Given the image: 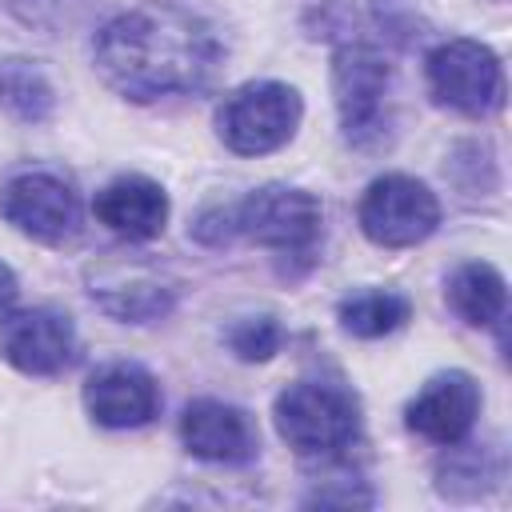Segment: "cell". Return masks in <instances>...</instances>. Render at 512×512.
<instances>
[{"instance_id": "obj_1", "label": "cell", "mask_w": 512, "mask_h": 512, "mask_svg": "<svg viewBox=\"0 0 512 512\" xmlns=\"http://www.w3.org/2000/svg\"><path fill=\"white\" fill-rule=\"evenodd\" d=\"M92 56L108 88L148 104L200 92L220 68V40L196 12L152 0L108 20L96 32Z\"/></svg>"}, {"instance_id": "obj_2", "label": "cell", "mask_w": 512, "mask_h": 512, "mask_svg": "<svg viewBox=\"0 0 512 512\" xmlns=\"http://www.w3.org/2000/svg\"><path fill=\"white\" fill-rule=\"evenodd\" d=\"M272 420L280 440L300 456H336L360 432V404L348 388L324 380L288 384L276 404Z\"/></svg>"}, {"instance_id": "obj_3", "label": "cell", "mask_w": 512, "mask_h": 512, "mask_svg": "<svg viewBox=\"0 0 512 512\" xmlns=\"http://www.w3.org/2000/svg\"><path fill=\"white\" fill-rule=\"evenodd\" d=\"M300 116H304V100L292 84L252 80L220 104L216 128L236 156H264L284 148L296 136Z\"/></svg>"}, {"instance_id": "obj_4", "label": "cell", "mask_w": 512, "mask_h": 512, "mask_svg": "<svg viewBox=\"0 0 512 512\" xmlns=\"http://www.w3.org/2000/svg\"><path fill=\"white\" fill-rule=\"evenodd\" d=\"M428 88L436 104L464 116H492L504 104V64L500 56L468 36L444 40L428 52Z\"/></svg>"}, {"instance_id": "obj_5", "label": "cell", "mask_w": 512, "mask_h": 512, "mask_svg": "<svg viewBox=\"0 0 512 512\" xmlns=\"http://www.w3.org/2000/svg\"><path fill=\"white\" fill-rule=\"evenodd\" d=\"M356 220H360V232L372 244L412 248V244H420L436 232L440 200L432 196V188L424 180L404 176V172H388V176H380L364 188Z\"/></svg>"}, {"instance_id": "obj_6", "label": "cell", "mask_w": 512, "mask_h": 512, "mask_svg": "<svg viewBox=\"0 0 512 512\" xmlns=\"http://www.w3.org/2000/svg\"><path fill=\"white\" fill-rule=\"evenodd\" d=\"M236 232H244L248 240L276 248V252H292V256H308L320 240V224H324V208L312 192L304 188H288V184H264L256 192H248L236 208H232Z\"/></svg>"}, {"instance_id": "obj_7", "label": "cell", "mask_w": 512, "mask_h": 512, "mask_svg": "<svg viewBox=\"0 0 512 512\" xmlns=\"http://www.w3.org/2000/svg\"><path fill=\"white\" fill-rule=\"evenodd\" d=\"M392 84V64L372 44H340L332 56V100L340 128L352 144H368L384 132V96Z\"/></svg>"}, {"instance_id": "obj_8", "label": "cell", "mask_w": 512, "mask_h": 512, "mask_svg": "<svg viewBox=\"0 0 512 512\" xmlns=\"http://www.w3.org/2000/svg\"><path fill=\"white\" fill-rule=\"evenodd\" d=\"M4 220L40 240V244H68L80 232V200L76 192L52 172H20L0 188Z\"/></svg>"}, {"instance_id": "obj_9", "label": "cell", "mask_w": 512, "mask_h": 512, "mask_svg": "<svg viewBox=\"0 0 512 512\" xmlns=\"http://www.w3.org/2000/svg\"><path fill=\"white\" fill-rule=\"evenodd\" d=\"M0 356L24 376H56L76 356V332L64 312L24 308L0 324Z\"/></svg>"}, {"instance_id": "obj_10", "label": "cell", "mask_w": 512, "mask_h": 512, "mask_svg": "<svg viewBox=\"0 0 512 512\" xmlns=\"http://www.w3.org/2000/svg\"><path fill=\"white\" fill-rule=\"evenodd\" d=\"M180 440L208 464H248L260 456V432L252 416L228 400H192L180 412Z\"/></svg>"}, {"instance_id": "obj_11", "label": "cell", "mask_w": 512, "mask_h": 512, "mask_svg": "<svg viewBox=\"0 0 512 512\" xmlns=\"http://www.w3.org/2000/svg\"><path fill=\"white\" fill-rule=\"evenodd\" d=\"M480 416V384L452 368L436 372L404 408V424L432 444H460Z\"/></svg>"}, {"instance_id": "obj_12", "label": "cell", "mask_w": 512, "mask_h": 512, "mask_svg": "<svg viewBox=\"0 0 512 512\" xmlns=\"http://www.w3.org/2000/svg\"><path fill=\"white\" fill-rule=\"evenodd\" d=\"M84 408L100 428H140L160 412V384L148 368L112 360L84 380Z\"/></svg>"}, {"instance_id": "obj_13", "label": "cell", "mask_w": 512, "mask_h": 512, "mask_svg": "<svg viewBox=\"0 0 512 512\" xmlns=\"http://www.w3.org/2000/svg\"><path fill=\"white\" fill-rule=\"evenodd\" d=\"M92 212L108 232H116V236H124L132 244H144V240H156L164 232L168 196H164V188L156 180H148L140 172H128V176L108 180L96 192Z\"/></svg>"}, {"instance_id": "obj_14", "label": "cell", "mask_w": 512, "mask_h": 512, "mask_svg": "<svg viewBox=\"0 0 512 512\" xmlns=\"http://www.w3.org/2000/svg\"><path fill=\"white\" fill-rule=\"evenodd\" d=\"M92 300L116 316V320H132V324H144V320H160L172 312V300H176V288L164 284L160 276L144 272V268H108L100 276H92Z\"/></svg>"}, {"instance_id": "obj_15", "label": "cell", "mask_w": 512, "mask_h": 512, "mask_svg": "<svg viewBox=\"0 0 512 512\" xmlns=\"http://www.w3.org/2000/svg\"><path fill=\"white\" fill-rule=\"evenodd\" d=\"M448 304L464 324L488 328L504 320V308H508L504 276L484 260H468L448 276Z\"/></svg>"}, {"instance_id": "obj_16", "label": "cell", "mask_w": 512, "mask_h": 512, "mask_svg": "<svg viewBox=\"0 0 512 512\" xmlns=\"http://www.w3.org/2000/svg\"><path fill=\"white\" fill-rule=\"evenodd\" d=\"M336 316H340V328L344 332H352L360 340H376V336H388V332L404 328L408 316H412V304L400 292L364 288V292L344 296L340 308H336Z\"/></svg>"}, {"instance_id": "obj_17", "label": "cell", "mask_w": 512, "mask_h": 512, "mask_svg": "<svg viewBox=\"0 0 512 512\" xmlns=\"http://www.w3.org/2000/svg\"><path fill=\"white\" fill-rule=\"evenodd\" d=\"M0 104L24 124H40L52 116L56 92L44 80V72L32 68L28 60H4L0 64Z\"/></svg>"}, {"instance_id": "obj_18", "label": "cell", "mask_w": 512, "mask_h": 512, "mask_svg": "<svg viewBox=\"0 0 512 512\" xmlns=\"http://www.w3.org/2000/svg\"><path fill=\"white\" fill-rule=\"evenodd\" d=\"M436 476H440V492L448 500H476L500 480V464L484 448H452L448 444V456L440 460Z\"/></svg>"}, {"instance_id": "obj_19", "label": "cell", "mask_w": 512, "mask_h": 512, "mask_svg": "<svg viewBox=\"0 0 512 512\" xmlns=\"http://www.w3.org/2000/svg\"><path fill=\"white\" fill-rule=\"evenodd\" d=\"M280 340H284V328L276 316H248V320L232 324V332H228V348L248 364L272 360L280 352Z\"/></svg>"}, {"instance_id": "obj_20", "label": "cell", "mask_w": 512, "mask_h": 512, "mask_svg": "<svg viewBox=\"0 0 512 512\" xmlns=\"http://www.w3.org/2000/svg\"><path fill=\"white\" fill-rule=\"evenodd\" d=\"M192 232H196L204 244H224V240H232V232H236L232 208H208V212L192 224Z\"/></svg>"}, {"instance_id": "obj_21", "label": "cell", "mask_w": 512, "mask_h": 512, "mask_svg": "<svg viewBox=\"0 0 512 512\" xmlns=\"http://www.w3.org/2000/svg\"><path fill=\"white\" fill-rule=\"evenodd\" d=\"M12 300H16V276H12L8 264H0V312H4Z\"/></svg>"}]
</instances>
